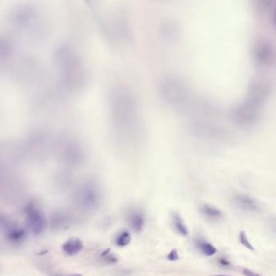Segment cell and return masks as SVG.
<instances>
[{"label": "cell", "mask_w": 276, "mask_h": 276, "mask_svg": "<svg viewBox=\"0 0 276 276\" xmlns=\"http://www.w3.org/2000/svg\"><path fill=\"white\" fill-rule=\"evenodd\" d=\"M239 241L242 246H244L246 248H248L249 250L253 251L255 249L252 243L248 241L247 237V233L245 231H241L239 233Z\"/></svg>", "instance_id": "cell-12"}, {"label": "cell", "mask_w": 276, "mask_h": 276, "mask_svg": "<svg viewBox=\"0 0 276 276\" xmlns=\"http://www.w3.org/2000/svg\"><path fill=\"white\" fill-rule=\"evenodd\" d=\"M233 202L237 207L248 212H256L259 207L257 201L247 194H237L233 198Z\"/></svg>", "instance_id": "cell-6"}, {"label": "cell", "mask_w": 276, "mask_h": 276, "mask_svg": "<svg viewBox=\"0 0 276 276\" xmlns=\"http://www.w3.org/2000/svg\"><path fill=\"white\" fill-rule=\"evenodd\" d=\"M115 106L117 123L120 126V131L122 129L124 131V137L139 131V118L136 102L127 90H121V92H118L115 97Z\"/></svg>", "instance_id": "cell-2"}, {"label": "cell", "mask_w": 276, "mask_h": 276, "mask_svg": "<svg viewBox=\"0 0 276 276\" xmlns=\"http://www.w3.org/2000/svg\"><path fill=\"white\" fill-rule=\"evenodd\" d=\"M224 276V275H215V276Z\"/></svg>", "instance_id": "cell-18"}, {"label": "cell", "mask_w": 276, "mask_h": 276, "mask_svg": "<svg viewBox=\"0 0 276 276\" xmlns=\"http://www.w3.org/2000/svg\"><path fill=\"white\" fill-rule=\"evenodd\" d=\"M172 220H173V225L175 231L182 237H187V235L189 234V231L179 213L173 212L172 215Z\"/></svg>", "instance_id": "cell-10"}, {"label": "cell", "mask_w": 276, "mask_h": 276, "mask_svg": "<svg viewBox=\"0 0 276 276\" xmlns=\"http://www.w3.org/2000/svg\"><path fill=\"white\" fill-rule=\"evenodd\" d=\"M54 276H82L81 274H72V275H55Z\"/></svg>", "instance_id": "cell-17"}, {"label": "cell", "mask_w": 276, "mask_h": 276, "mask_svg": "<svg viewBox=\"0 0 276 276\" xmlns=\"http://www.w3.org/2000/svg\"><path fill=\"white\" fill-rule=\"evenodd\" d=\"M219 264L223 267H228L231 266V262L228 260V258L225 257H222V258H219Z\"/></svg>", "instance_id": "cell-15"}, {"label": "cell", "mask_w": 276, "mask_h": 276, "mask_svg": "<svg viewBox=\"0 0 276 276\" xmlns=\"http://www.w3.org/2000/svg\"><path fill=\"white\" fill-rule=\"evenodd\" d=\"M131 241V233L128 231L122 230L116 236L114 242L117 247H125L130 244Z\"/></svg>", "instance_id": "cell-11"}, {"label": "cell", "mask_w": 276, "mask_h": 276, "mask_svg": "<svg viewBox=\"0 0 276 276\" xmlns=\"http://www.w3.org/2000/svg\"><path fill=\"white\" fill-rule=\"evenodd\" d=\"M200 211L206 218L211 221H219L223 218V212L214 206L209 204H203L201 206Z\"/></svg>", "instance_id": "cell-9"}, {"label": "cell", "mask_w": 276, "mask_h": 276, "mask_svg": "<svg viewBox=\"0 0 276 276\" xmlns=\"http://www.w3.org/2000/svg\"><path fill=\"white\" fill-rule=\"evenodd\" d=\"M83 248V242L79 238H71L62 246V250L67 256L76 255Z\"/></svg>", "instance_id": "cell-7"}, {"label": "cell", "mask_w": 276, "mask_h": 276, "mask_svg": "<svg viewBox=\"0 0 276 276\" xmlns=\"http://www.w3.org/2000/svg\"><path fill=\"white\" fill-rule=\"evenodd\" d=\"M267 87L262 81H254L251 84L247 99L234 110L235 121L242 125L253 123L258 116L261 103L267 96Z\"/></svg>", "instance_id": "cell-1"}, {"label": "cell", "mask_w": 276, "mask_h": 276, "mask_svg": "<svg viewBox=\"0 0 276 276\" xmlns=\"http://www.w3.org/2000/svg\"><path fill=\"white\" fill-rule=\"evenodd\" d=\"M27 223L33 234H41L46 227V219L40 210L30 207L27 211Z\"/></svg>", "instance_id": "cell-3"}, {"label": "cell", "mask_w": 276, "mask_h": 276, "mask_svg": "<svg viewBox=\"0 0 276 276\" xmlns=\"http://www.w3.org/2000/svg\"><path fill=\"white\" fill-rule=\"evenodd\" d=\"M102 258H103L105 262H107V263H110V264H115L118 262V258L114 254L111 253L110 248H108L106 251H104L102 254Z\"/></svg>", "instance_id": "cell-13"}, {"label": "cell", "mask_w": 276, "mask_h": 276, "mask_svg": "<svg viewBox=\"0 0 276 276\" xmlns=\"http://www.w3.org/2000/svg\"><path fill=\"white\" fill-rule=\"evenodd\" d=\"M127 223L132 230L136 233H140L144 228L146 223L145 215L142 211L132 208L127 212Z\"/></svg>", "instance_id": "cell-5"}, {"label": "cell", "mask_w": 276, "mask_h": 276, "mask_svg": "<svg viewBox=\"0 0 276 276\" xmlns=\"http://www.w3.org/2000/svg\"><path fill=\"white\" fill-rule=\"evenodd\" d=\"M242 273L246 276H260V275L258 274V273H256V272L251 271V270L248 269V268H243Z\"/></svg>", "instance_id": "cell-16"}, {"label": "cell", "mask_w": 276, "mask_h": 276, "mask_svg": "<svg viewBox=\"0 0 276 276\" xmlns=\"http://www.w3.org/2000/svg\"><path fill=\"white\" fill-rule=\"evenodd\" d=\"M167 258L170 262H176V261L178 260L179 259V254H178L177 249H175V248L172 249L170 251V253H168V256H167Z\"/></svg>", "instance_id": "cell-14"}, {"label": "cell", "mask_w": 276, "mask_h": 276, "mask_svg": "<svg viewBox=\"0 0 276 276\" xmlns=\"http://www.w3.org/2000/svg\"><path fill=\"white\" fill-rule=\"evenodd\" d=\"M254 56L258 63L262 65H269L274 59L273 49L267 41H258L254 46Z\"/></svg>", "instance_id": "cell-4"}, {"label": "cell", "mask_w": 276, "mask_h": 276, "mask_svg": "<svg viewBox=\"0 0 276 276\" xmlns=\"http://www.w3.org/2000/svg\"><path fill=\"white\" fill-rule=\"evenodd\" d=\"M196 248L207 257H212L217 254V248L209 242H207L203 238H198L194 241Z\"/></svg>", "instance_id": "cell-8"}]
</instances>
